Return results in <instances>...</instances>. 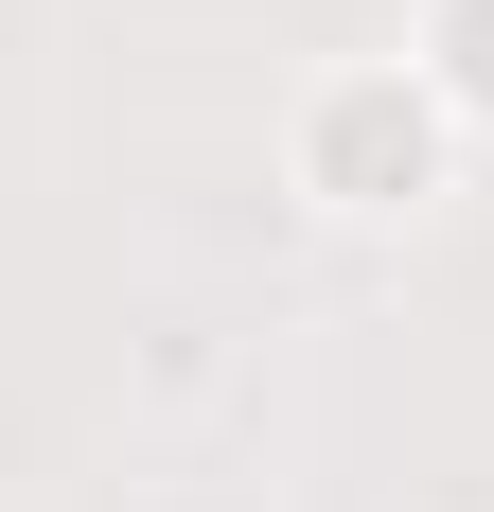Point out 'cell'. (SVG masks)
Wrapping results in <instances>:
<instances>
[{
	"instance_id": "obj_1",
	"label": "cell",
	"mask_w": 494,
	"mask_h": 512,
	"mask_svg": "<svg viewBox=\"0 0 494 512\" xmlns=\"http://www.w3.org/2000/svg\"><path fill=\"white\" fill-rule=\"evenodd\" d=\"M459 106L406 71V53H336L318 89L283 106V177H300V212H336V230H424V212L459 195Z\"/></svg>"
},
{
	"instance_id": "obj_2",
	"label": "cell",
	"mask_w": 494,
	"mask_h": 512,
	"mask_svg": "<svg viewBox=\"0 0 494 512\" xmlns=\"http://www.w3.org/2000/svg\"><path fill=\"white\" fill-rule=\"evenodd\" d=\"M406 71L459 106V142H494V0H406Z\"/></svg>"
}]
</instances>
